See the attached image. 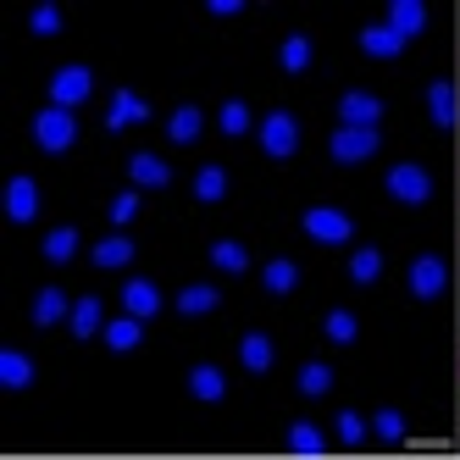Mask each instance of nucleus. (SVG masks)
<instances>
[{"instance_id": "14", "label": "nucleus", "mask_w": 460, "mask_h": 460, "mask_svg": "<svg viewBox=\"0 0 460 460\" xmlns=\"http://www.w3.org/2000/svg\"><path fill=\"white\" fill-rule=\"evenodd\" d=\"M128 178H134V189H167V183H172V167H167L161 155L139 150L134 161H128Z\"/></svg>"}, {"instance_id": "11", "label": "nucleus", "mask_w": 460, "mask_h": 460, "mask_svg": "<svg viewBox=\"0 0 460 460\" xmlns=\"http://www.w3.org/2000/svg\"><path fill=\"white\" fill-rule=\"evenodd\" d=\"M189 394H194L200 405H222V400H227V377H222V367H211V360L189 367Z\"/></svg>"}, {"instance_id": "16", "label": "nucleus", "mask_w": 460, "mask_h": 460, "mask_svg": "<svg viewBox=\"0 0 460 460\" xmlns=\"http://www.w3.org/2000/svg\"><path fill=\"white\" fill-rule=\"evenodd\" d=\"M388 28L400 40H416L427 28V6H421V0H394V6H388Z\"/></svg>"}, {"instance_id": "33", "label": "nucleus", "mask_w": 460, "mask_h": 460, "mask_svg": "<svg viewBox=\"0 0 460 460\" xmlns=\"http://www.w3.org/2000/svg\"><path fill=\"white\" fill-rule=\"evenodd\" d=\"M278 61H283V73H305L311 67V40L305 34H288L283 50H278Z\"/></svg>"}, {"instance_id": "5", "label": "nucleus", "mask_w": 460, "mask_h": 460, "mask_svg": "<svg viewBox=\"0 0 460 460\" xmlns=\"http://www.w3.org/2000/svg\"><path fill=\"white\" fill-rule=\"evenodd\" d=\"M377 145H383L377 128H344V122H339V134H333V145H327V150H333L339 167H355V161H372Z\"/></svg>"}, {"instance_id": "6", "label": "nucleus", "mask_w": 460, "mask_h": 460, "mask_svg": "<svg viewBox=\"0 0 460 460\" xmlns=\"http://www.w3.org/2000/svg\"><path fill=\"white\" fill-rule=\"evenodd\" d=\"M305 234H311L316 244H349V239H355V222H349L339 206H311V211H305Z\"/></svg>"}, {"instance_id": "24", "label": "nucleus", "mask_w": 460, "mask_h": 460, "mask_svg": "<svg viewBox=\"0 0 460 460\" xmlns=\"http://www.w3.org/2000/svg\"><path fill=\"white\" fill-rule=\"evenodd\" d=\"M67 327H73L78 339H94V333H106V316H101V300H94V294H89V300H78V305H73V316H67Z\"/></svg>"}, {"instance_id": "29", "label": "nucleus", "mask_w": 460, "mask_h": 460, "mask_svg": "<svg viewBox=\"0 0 460 460\" xmlns=\"http://www.w3.org/2000/svg\"><path fill=\"white\" fill-rule=\"evenodd\" d=\"M211 267L239 278V272L250 267V255H244V244H234V239H217V244H211Z\"/></svg>"}, {"instance_id": "26", "label": "nucleus", "mask_w": 460, "mask_h": 460, "mask_svg": "<svg viewBox=\"0 0 460 460\" xmlns=\"http://www.w3.org/2000/svg\"><path fill=\"white\" fill-rule=\"evenodd\" d=\"M73 255H78V227H50L45 234V261L50 267H67Z\"/></svg>"}, {"instance_id": "31", "label": "nucleus", "mask_w": 460, "mask_h": 460, "mask_svg": "<svg viewBox=\"0 0 460 460\" xmlns=\"http://www.w3.org/2000/svg\"><path fill=\"white\" fill-rule=\"evenodd\" d=\"M222 194H227V172H222V167H200V172H194V200L217 206Z\"/></svg>"}, {"instance_id": "39", "label": "nucleus", "mask_w": 460, "mask_h": 460, "mask_svg": "<svg viewBox=\"0 0 460 460\" xmlns=\"http://www.w3.org/2000/svg\"><path fill=\"white\" fill-rule=\"evenodd\" d=\"M206 12H217V17H239L244 6H239V0H211V6H206Z\"/></svg>"}, {"instance_id": "15", "label": "nucleus", "mask_w": 460, "mask_h": 460, "mask_svg": "<svg viewBox=\"0 0 460 460\" xmlns=\"http://www.w3.org/2000/svg\"><path fill=\"white\" fill-rule=\"evenodd\" d=\"M122 305L134 311V316H145V322H150V316L161 311V288H155L150 278H128V283H122Z\"/></svg>"}, {"instance_id": "23", "label": "nucleus", "mask_w": 460, "mask_h": 460, "mask_svg": "<svg viewBox=\"0 0 460 460\" xmlns=\"http://www.w3.org/2000/svg\"><path fill=\"white\" fill-rule=\"evenodd\" d=\"M217 305H222V294H217L211 283H189V288L178 294V311H183V316H211Z\"/></svg>"}, {"instance_id": "34", "label": "nucleus", "mask_w": 460, "mask_h": 460, "mask_svg": "<svg viewBox=\"0 0 460 460\" xmlns=\"http://www.w3.org/2000/svg\"><path fill=\"white\" fill-rule=\"evenodd\" d=\"M217 122H222V134H227V139H239V134H250V106H244V101H222Z\"/></svg>"}, {"instance_id": "10", "label": "nucleus", "mask_w": 460, "mask_h": 460, "mask_svg": "<svg viewBox=\"0 0 460 460\" xmlns=\"http://www.w3.org/2000/svg\"><path fill=\"white\" fill-rule=\"evenodd\" d=\"M239 367L255 372V377H267V372L278 367V344H272L267 333H244V339H239Z\"/></svg>"}, {"instance_id": "13", "label": "nucleus", "mask_w": 460, "mask_h": 460, "mask_svg": "<svg viewBox=\"0 0 460 460\" xmlns=\"http://www.w3.org/2000/svg\"><path fill=\"white\" fill-rule=\"evenodd\" d=\"M128 122H150V101H139L134 89H117L111 94V111H106V128H111V134H122Z\"/></svg>"}, {"instance_id": "19", "label": "nucleus", "mask_w": 460, "mask_h": 460, "mask_svg": "<svg viewBox=\"0 0 460 460\" xmlns=\"http://www.w3.org/2000/svg\"><path fill=\"white\" fill-rule=\"evenodd\" d=\"M94 267H134V239L128 234H106L101 244H94Z\"/></svg>"}, {"instance_id": "35", "label": "nucleus", "mask_w": 460, "mask_h": 460, "mask_svg": "<svg viewBox=\"0 0 460 460\" xmlns=\"http://www.w3.org/2000/svg\"><path fill=\"white\" fill-rule=\"evenodd\" d=\"M372 433H377L383 444H405V416L394 411V405H383V411L372 416Z\"/></svg>"}, {"instance_id": "22", "label": "nucleus", "mask_w": 460, "mask_h": 460, "mask_svg": "<svg viewBox=\"0 0 460 460\" xmlns=\"http://www.w3.org/2000/svg\"><path fill=\"white\" fill-rule=\"evenodd\" d=\"M61 316H73L67 294H61V288H40V294H34V327H56Z\"/></svg>"}, {"instance_id": "3", "label": "nucleus", "mask_w": 460, "mask_h": 460, "mask_svg": "<svg viewBox=\"0 0 460 460\" xmlns=\"http://www.w3.org/2000/svg\"><path fill=\"white\" fill-rule=\"evenodd\" d=\"M94 94V73L89 67H56V78H50V106H61V111H78L84 101Z\"/></svg>"}, {"instance_id": "32", "label": "nucleus", "mask_w": 460, "mask_h": 460, "mask_svg": "<svg viewBox=\"0 0 460 460\" xmlns=\"http://www.w3.org/2000/svg\"><path fill=\"white\" fill-rule=\"evenodd\" d=\"M377 278H383V255H377V250H355V255H349V283L367 288V283H377Z\"/></svg>"}, {"instance_id": "9", "label": "nucleus", "mask_w": 460, "mask_h": 460, "mask_svg": "<svg viewBox=\"0 0 460 460\" xmlns=\"http://www.w3.org/2000/svg\"><path fill=\"white\" fill-rule=\"evenodd\" d=\"M339 117H344V128H377L383 122V101L367 94V89H349L339 101Z\"/></svg>"}, {"instance_id": "4", "label": "nucleus", "mask_w": 460, "mask_h": 460, "mask_svg": "<svg viewBox=\"0 0 460 460\" xmlns=\"http://www.w3.org/2000/svg\"><path fill=\"white\" fill-rule=\"evenodd\" d=\"M261 150H267L272 161H288L294 150H300V122H294V111H272L267 122H261Z\"/></svg>"}, {"instance_id": "20", "label": "nucleus", "mask_w": 460, "mask_h": 460, "mask_svg": "<svg viewBox=\"0 0 460 460\" xmlns=\"http://www.w3.org/2000/svg\"><path fill=\"white\" fill-rule=\"evenodd\" d=\"M200 128H206L200 106H178V111L167 117V139H172V145H194V139H200Z\"/></svg>"}, {"instance_id": "21", "label": "nucleus", "mask_w": 460, "mask_h": 460, "mask_svg": "<svg viewBox=\"0 0 460 460\" xmlns=\"http://www.w3.org/2000/svg\"><path fill=\"white\" fill-rule=\"evenodd\" d=\"M34 383V360L22 349H0V388H28Z\"/></svg>"}, {"instance_id": "28", "label": "nucleus", "mask_w": 460, "mask_h": 460, "mask_svg": "<svg viewBox=\"0 0 460 460\" xmlns=\"http://www.w3.org/2000/svg\"><path fill=\"white\" fill-rule=\"evenodd\" d=\"M261 283H267V294H294V283H300V267L294 261H267V272H261Z\"/></svg>"}, {"instance_id": "38", "label": "nucleus", "mask_w": 460, "mask_h": 460, "mask_svg": "<svg viewBox=\"0 0 460 460\" xmlns=\"http://www.w3.org/2000/svg\"><path fill=\"white\" fill-rule=\"evenodd\" d=\"M134 217H139V189H122L117 200H111V222H117V227H128Z\"/></svg>"}, {"instance_id": "1", "label": "nucleus", "mask_w": 460, "mask_h": 460, "mask_svg": "<svg viewBox=\"0 0 460 460\" xmlns=\"http://www.w3.org/2000/svg\"><path fill=\"white\" fill-rule=\"evenodd\" d=\"M383 189H388V200H400V206H427V200H433V178H427V167H416V161L388 167Z\"/></svg>"}, {"instance_id": "12", "label": "nucleus", "mask_w": 460, "mask_h": 460, "mask_svg": "<svg viewBox=\"0 0 460 460\" xmlns=\"http://www.w3.org/2000/svg\"><path fill=\"white\" fill-rule=\"evenodd\" d=\"M6 217L12 222H34L40 217V183L34 178H12L6 183Z\"/></svg>"}, {"instance_id": "30", "label": "nucleus", "mask_w": 460, "mask_h": 460, "mask_svg": "<svg viewBox=\"0 0 460 460\" xmlns=\"http://www.w3.org/2000/svg\"><path fill=\"white\" fill-rule=\"evenodd\" d=\"M322 333L333 339V344H355L360 322H355V311H344V305H339V311H327V316H322Z\"/></svg>"}, {"instance_id": "17", "label": "nucleus", "mask_w": 460, "mask_h": 460, "mask_svg": "<svg viewBox=\"0 0 460 460\" xmlns=\"http://www.w3.org/2000/svg\"><path fill=\"white\" fill-rule=\"evenodd\" d=\"M360 50H367V56H377V61H394V56L405 50V40L394 34L388 22H372V28H360Z\"/></svg>"}, {"instance_id": "18", "label": "nucleus", "mask_w": 460, "mask_h": 460, "mask_svg": "<svg viewBox=\"0 0 460 460\" xmlns=\"http://www.w3.org/2000/svg\"><path fill=\"white\" fill-rule=\"evenodd\" d=\"M139 344H145V316H134V311H128L122 322H106V349L128 355V349H139Z\"/></svg>"}, {"instance_id": "8", "label": "nucleus", "mask_w": 460, "mask_h": 460, "mask_svg": "<svg viewBox=\"0 0 460 460\" xmlns=\"http://www.w3.org/2000/svg\"><path fill=\"white\" fill-rule=\"evenodd\" d=\"M427 117H433V128H444V134L460 122V94H455L449 78H433V84H427Z\"/></svg>"}, {"instance_id": "25", "label": "nucleus", "mask_w": 460, "mask_h": 460, "mask_svg": "<svg viewBox=\"0 0 460 460\" xmlns=\"http://www.w3.org/2000/svg\"><path fill=\"white\" fill-rule=\"evenodd\" d=\"M288 455H305V460L327 455V438H322V427H311V421H294V427H288Z\"/></svg>"}, {"instance_id": "37", "label": "nucleus", "mask_w": 460, "mask_h": 460, "mask_svg": "<svg viewBox=\"0 0 460 460\" xmlns=\"http://www.w3.org/2000/svg\"><path fill=\"white\" fill-rule=\"evenodd\" d=\"M333 433H339V444H367V421H360L355 411H339V427H333Z\"/></svg>"}, {"instance_id": "27", "label": "nucleus", "mask_w": 460, "mask_h": 460, "mask_svg": "<svg viewBox=\"0 0 460 460\" xmlns=\"http://www.w3.org/2000/svg\"><path fill=\"white\" fill-rule=\"evenodd\" d=\"M327 388H333V367H327V360H305L300 367V394L305 400H322Z\"/></svg>"}, {"instance_id": "2", "label": "nucleus", "mask_w": 460, "mask_h": 460, "mask_svg": "<svg viewBox=\"0 0 460 460\" xmlns=\"http://www.w3.org/2000/svg\"><path fill=\"white\" fill-rule=\"evenodd\" d=\"M34 139H40V150H45V155H61V150H73V139H78V122H73V111H61V106H45V111L34 117Z\"/></svg>"}, {"instance_id": "36", "label": "nucleus", "mask_w": 460, "mask_h": 460, "mask_svg": "<svg viewBox=\"0 0 460 460\" xmlns=\"http://www.w3.org/2000/svg\"><path fill=\"white\" fill-rule=\"evenodd\" d=\"M28 28H34L40 40H50V34H61V12H56L50 0H45V6H34V12H28Z\"/></svg>"}, {"instance_id": "7", "label": "nucleus", "mask_w": 460, "mask_h": 460, "mask_svg": "<svg viewBox=\"0 0 460 460\" xmlns=\"http://www.w3.org/2000/svg\"><path fill=\"white\" fill-rule=\"evenodd\" d=\"M405 283H411L416 300H438V294L449 288V267H444V255H416Z\"/></svg>"}]
</instances>
